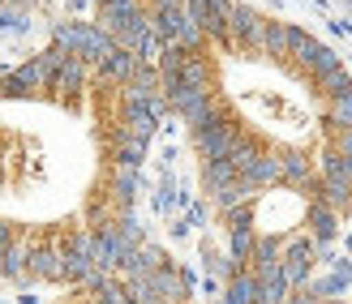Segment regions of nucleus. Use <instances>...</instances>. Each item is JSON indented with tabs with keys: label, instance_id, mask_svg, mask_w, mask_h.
Returning a JSON list of instances; mask_svg holds the SVG:
<instances>
[{
	"label": "nucleus",
	"instance_id": "obj_21",
	"mask_svg": "<svg viewBox=\"0 0 352 304\" xmlns=\"http://www.w3.org/2000/svg\"><path fill=\"white\" fill-rule=\"evenodd\" d=\"M236 180V167H232V159H210V163H202V189H206V198L215 189L223 185H232Z\"/></svg>",
	"mask_w": 352,
	"mask_h": 304
},
{
	"label": "nucleus",
	"instance_id": "obj_19",
	"mask_svg": "<svg viewBox=\"0 0 352 304\" xmlns=\"http://www.w3.org/2000/svg\"><path fill=\"white\" fill-rule=\"evenodd\" d=\"M223 300L228 304H258V279L250 270H236L223 288Z\"/></svg>",
	"mask_w": 352,
	"mask_h": 304
},
{
	"label": "nucleus",
	"instance_id": "obj_35",
	"mask_svg": "<svg viewBox=\"0 0 352 304\" xmlns=\"http://www.w3.org/2000/svg\"><path fill=\"white\" fill-rule=\"evenodd\" d=\"M348 257H352V231H348Z\"/></svg>",
	"mask_w": 352,
	"mask_h": 304
},
{
	"label": "nucleus",
	"instance_id": "obj_17",
	"mask_svg": "<svg viewBox=\"0 0 352 304\" xmlns=\"http://www.w3.org/2000/svg\"><path fill=\"white\" fill-rule=\"evenodd\" d=\"M151 283H155V296H160V300H189V296H193V292L185 288L181 270H176L172 261H164L160 270H151Z\"/></svg>",
	"mask_w": 352,
	"mask_h": 304
},
{
	"label": "nucleus",
	"instance_id": "obj_34",
	"mask_svg": "<svg viewBox=\"0 0 352 304\" xmlns=\"http://www.w3.org/2000/svg\"><path fill=\"white\" fill-rule=\"evenodd\" d=\"M322 304H352V300H344V296H340V300H322Z\"/></svg>",
	"mask_w": 352,
	"mask_h": 304
},
{
	"label": "nucleus",
	"instance_id": "obj_20",
	"mask_svg": "<svg viewBox=\"0 0 352 304\" xmlns=\"http://www.w3.org/2000/svg\"><path fill=\"white\" fill-rule=\"evenodd\" d=\"M309 82H314V91H318V95H327V99H336V95H348V91H352V73H348L344 65L327 69V73L309 78Z\"/></svg>",
	"mask_w": 352,
	"mask_h": 304
},
{
	"label": "nucleus",
	"instance_id": "obj_30",
	"mask_svg": "<svg viewBox=\"0 0 352 304\" xmlns=\"http://www.w3.org/2000/svg\"><path fill=\"white\" fill-rule=\"evenodd\" d=\"M284 304H322V300H318V296H314V292H309V288H292V292H288V300H284Z\"/></svg>",
	"mask_w": 352,
	"mask_h": 304
},
{
	"label": "nucleus",
	"instance_id": "obj_6",
	"mask_svg": "<svg viewBox=\"0 0 352 304\" xmlns=\"http://www.w3.org/2000/svg\"><path fill=\"white\" fill-rule=\"evenodd\" d=\"M314 180H318V172H314V159L305 150H279V185H288L309 198Z\"/></svg>",
	"mask_w": 352,
	"mask_h": 304
},
{
	"label": "nucleus",
	"instance_id": "obj_3",
	"mask_svg": "<svg viewBox=\"0 0 352 304\" xmlns=\"http://www.w3.org/2000/svg\"><path fill=\"white\" fill-rule=\"evenodd\" d=\"M262 34H267V17L250 5H232V17H228V47L258 51L262 56Z\"/></svg>",
	"mask_w": 352,
	"mask_h": 304
},
{
	"label": "nucleus",
	"instance_id": "obj_22",
	"mask_svg": "<svg viewBox=\"0 0 352 304\" xmlns=\"http://www.w3.org/2000/svg\"><path fill=\"white\" fill-rule=\"evenodd\" d=\"M327 133H336V129H352V91L348 95H336V99H327Z\"/></svg>",
	"mask_w": 352,
	"mask_h": 304
},
{
	"label": "nucleus",
	"instance_id": "obj_33",
	"mask_svg": "<svg viewBox=\"0 0 352 304\" xmlns=\"http://www.w3.org/2000/svg\"><path fill=\"white\" fill-rule=\"evenodd\" d=\"M91 5H95V0H69V13H86Z\"/></svg>",
	"mask_w": 352,
	"mask_h": 304
},
{
	"label": "nucleus",
	"instance_id": "obj_29",
	"mask_svg": "<svg viewBox=\"0 0 352 304\" xmlns=\"http://www.w3.org/2000/svg\"><path fill=\"white\" fill-rule=\"evenodd\" d=\"M327 270H336V274H344V279L352 283V257H340V253H331V261H327Z\"/></svg>",
	"mask_w": 352,
	"mask_h": 304
},
{
	"label": "nucleus",
	"instance_id": "obj_28",
	"mask_svg": "<svg viewBox=\"0 0 352 304\" xmlns=\"http://www.w3.org/2000/svg\"><path fill=\"white\" fill-rule=\"evenodd\" d=\"M327 146H336L344 159H352V129H336V133H327Z\"/></svg>",
	"mask_w": 352,
	"mask_h": 304
},
{
	"label": "nucleus",
	"instance_id": "obj_4",
	"mask_svg": "<svg viewBox=\"0 0 352 304\" xmlns=\"http://www.w3.org/2000/svg\"><path fill=\"white\" fill-rule=\"evenodd\" d=\"M30 279L34 283H65V244L60 236H34V248H30Z\"/></svg>",
	"mask_w": 352,
	"mask_h": 304
},
{
	"label": "nucleus",
	"instance_id": "obj_7",
	"mask_svg": "<svg viewBox=\"0 0 352 304\" xmlns=\"http://www.w3.org/2000/svg\"><path fill=\"white\" fill-rule=\"evenodd\" d=\"M30 248H34V236H26V231H17V236L9 240V248H0V279H9V283H34L30 279Z\"/></svg>",
	"mask_w": 352,
	"mask_h": 304
},
{
	"label": "nucleus",
	"instance_id": "obj_18",
	"mask_svg": "<svg viewBox=\"0 0 352 304\" xmlns=\"http://www.w3.org/2000/svg\"><path fill=\"white\" fill-rule=\"evenodd\" d=\"M254 244H258V227H228V257L236 261V270L250 266Z\"/></svg>",
	"mask_w": 352,
	"mask_h": 304
},
{
	"label": "nucleus",
	"instance_id": "obj_12",
	"mask_svg": "<svg viewBox=\"0 0 352 304\" xmlns=\"http://www.w3.org/2000/svg\"><path fill=\"white\" fill-rule=\"evenodd\" d=\"M138 65H142V60H138L133 51H125V47H112V51H108V60H103V65L95 69V73H99V82L125 86V82H129V78L138 73Z\"/></svg>",
	"mask_w": 352,
	"mask_h": 304
},
{
	"label": "nucleus",
	"instance_id": "obj_37",
	"mask_svg": "<svg viewBox=\"0 0 352 304\" xmlns=\"http://www.w3.org/2000/svg\"><path fill=\"white\" fill-rule=\"evenodd\" d=\"M219 304H228V300H219Z\"/></svg>",
	"mask_w": 352,
	"mask_h": 304
},
{
	"label": "nucleus",
	"instance_id": "obj_9",
	"mask_svg": "<svg viewBox=\"0 0 352 304\" xmlns=\"http://www.w3.org/2000/svg\"><path fill=\"white\" fill-rule=\"evenodd\" d=\"M258 198H262V189L250 185L245 176H236L232 185H223V189L210 193V206H215L219 214H228V210H236V206H245V202H258Z\"/></svg>",
	"mask_w": 352,
	"mask_h": 304
},
{
	"label": "nucleus",
	"instance_id": "obj_2",
	"mask_svg": "<svg viewBox=\"0 0 352 304\" xmlns=\"http://www.w3.org/2000/svg\"><path fill=\"white\" fill-rule=\"evenodd\" d=\"M279 274H284L288 288H305L314 279V240L309 236H284L279 248Z\"/></svg>",
	"mask_w": 352,
	"mask_h": 304
},
{
	"label": "nucleus",
	"instance_id": "obj_5",
	"mask_svg": "<svg viewBox=\"0 0 352 304\" xmlns=\"http://www.w3.org/2000/svg\"><path fill=\"white\" fill-rule=\"evenodd\" d=\"M91 73H95V69L86 65L82 56H74V51H69L65 65L56 69V78H52V95H60L65 103H78V99H82V91L91 86Z\"/></svg>",
	"mask_w": 352,
	"mask_h": 304
},
{
	"label": "nucleus",
	"instance_id": "obj_10",
	"mask_svg": "<svg viewBox=\"0 0 352 304\" xmlns=\"http://www.w3.org/2000/svg\"><path fill=\"white\" fill-rule=\"evenodd\" d=\"M116 124H120L125 133L142 137V141H151L155 133H160V120H155V116L146 112V103H120V116H116Z\"/></svg>",
	"mask_w": 352,
	"mask_h": 304
},
{
	"label": "nucleus",
	"instance_id": "obj_8",
	"mask_svg": "<svg viewBox=\"0 0 352 304\" xmlns=\"http://www.w3.org/2000/svg\"><path fill=\"white\" fill-rule=\"evenodd\" d=\"M305 227H309V240L314 244H331L340 236V214L331 210L322 198H314L309 193V202H305Z\"/></svg>",
	"mask_w": 352,
	"mask_h": 304
},
{
	"label": "nucleus",
	"instance_id": "obj_38",
	"mask_svg": "<svg viewBox=\"0 0 352 304\" xmlns=\"http://www.w3.org/2000/svg\"><path fill=\"white\" fill-rule=\"evenodd\" d=\"M129 304H138V300H129Z\"/></svg>",
	"mask_w": 352,
	"mask_h": 304
},
{
	"label": "nucleus",
	"instance_id": "obj_31",
	"mask_svg": "<svg viewBox=\"0 0 352 304\" xmlns=\"http://www.w3.org/2000/svg\"><path fill=\"white\" fill-rule=\"evenodd\" d=\"M17 236V223H9V219H0V248H9V240Z\"/></svg>",
	"mask_w": 352,
	"mask_h": 304
},
{
	"label": "nucleus",
	"instance_id": "obj_32",
	"mask_svg": "<svg viewBox=\"0 0 352 304\" xmlns=\"http://www.w3.org/2000/svg\"><path fill=\"white\" fill-rule=\"evenodd\" d=\"M331 30H336V34H344V39H348V34H352V22H344V17H331Z\"/></svg>",
	"mask_w": 352,
	"mask_h": 304
},
{
	"label": "nucleus",
	"instance_id": "obj_15",
	"mask_svg": "<svg viewBox=\"0 0 352 304\" xmlns=\"http://www.w3.org/2000/svg\"><path fill=\"white\" fill-rule=\"evenodd\" d=\"M241 176H245L250 185H258L262 193H267V189H279V150H262Z\"/></svg>",
	"mask_w": 352,
	"mask_h": 304
},
{
	"label": "nucleus",
	"instance_id": "obj_27",
	"mask_svg": "<svg viewBox=\"0 0 352 304\" xmlns=\"http://www.w3.org/2000/svg\"><path fill=\"white\" fill-rule=\"evenodd\" d=\"M336 65H344V60H340V51L322 43V51H318V60H314V69H309V78H318V73H327V69H336Z\"/></svg>",
	"mask_w": 352,
	"mask_h": 304
},
{
	"label": "nucleus",
	"instance_id": "obj_16",
	"mask_svg": "<svg viewBox=\"0 0 352 304\" xmlns=\"http://www.w3.org/2000/svg\"><path fill=\"white\" fill-rule=\"evenodd\" d=\"M288 47H292V22H275L267 17V34H262V56H271L279 65H288Z\"/></svg>",
	"mask_w": 352,
	"mask_h": 304
},
{
	"label": "nucleus",
	"instance_id": "obj_1",
	"mask_svg": "<svg viewBox=\"0 0 352 304\" xmlns=\"http://www.w3.org/2000/svg\"><path fill=\"white\" fill-rule=\"evenodd\" d=\"M236 137H241V124L228 112H219V116H210L206 124H198V129H189V146H193V154H198L202 163H210V159H228V154H232Z\"/></svg>",
	"mask_w": 352,
	"mask_h": 304
},
{
	"label": "nucleus",
	"instance_id": "obj_13",
	"mask_svg": "<svg viewBox=\"0 0 352 304\" xmlns=\"http://www.w3.org/2000/svg\"><path fill=\"white\" fill-rule=\"evenodd\" d=\"M314 198H322V202L344 219V214L352 210V185L340 180V176H318V180H314Z\"/></svg>",
	"mask_w": 352,
	"mask_h": 304
},
{
	"label": "nucleus",
	"instance_id": "obj_25",
	"mask_svg": "<svg viewBox=\"0 0 352 304\" xmlns=\"http://www.w3.org/2000/svg\"><path fill=\"white\" fill-rule=\"evenodd\" d=\"M65 56H69V51H65V47H56V43H47V47L39 51V56H34V65H39V69H43V73H47V78H56V69L65 65Z\"/></svg>",
	"mask_w": 352,
	"mask_h": 304
},
{
	"label": "nucleus",
	"instance_id": "obj_23",
	"mask_svg": "<svg viewBox=\"0 0 352 304\" xmlns=\"http://www.w3.org/2000/svg\"><path fill=\"white\" fill-rule=\"evenodd\" d=\"M305 288H309L314 296H318V300H340V296H344V292L352 288V283H348L344 274H336V270H327L322 279H309Z\"/></svg>",
	"mask_w": 352,
	"mask_h": 304
},
{
	"label": "nucleus",
	"instance_id": "obj_11",
	"mask_svg": "<svg viewBox=\"0 0 352 304\" xmlns=\"http://www.w3.org/2000/svg\"><path fill=\"white\" fill-rule=\"evenodd\" d=\"M318 51H322V43L314 39L309 30H301V26H292V47H288V65L296 69L301 78H309V69H314V60H318Z\"/></svg>",
	"mask_w": 352,
	"mask_h": 304
},
{
	"label": "nucleus",
	"instance_id": "obj_36",
	"mask_svg": "<svg viewBox=\"0 0 352 304\" xmlns=\"http://www.w3.org/2000/svg\"><path fill=\"white\" fill-rule=\"evenodd\" d=\"M95 5H108V0H95Z\"/></svg>",
	"mask_w": 352,
	"mask_h": 304
},
{
	"label": "nucleus",
	"instance_id": "obj_26",
	"mask_svg": "<svg viewBox=\"0 0 352 304\" xmlns=\"http://www.w3.org/2000/svg\"><path fill=\"white\" fill-rule=\"evenodd\" d=\"M0 30H17V34H26L30 30V17L22 9H13V5H0Z\"/></svg>",
	"mask_w": 352,
	"mask_h": 304
},
{
	"label": "nucleus",
	"instance_id": "obj_24",
	"mask_svg": "<svg viewBox=\"0 0 352 304\" xmlns=\"http://www.w3.org/2000/svg\"><path fill=\"white\" fill-rule=\"evenodd\" d=\"M288 283H284V274H275V279H262L258 283V304H284L288 300Z\"/></svg>",
	"mask_w": 352,
	"mask_h": 304
},
{
	"label": "nucleus",
	"instance_id": "obj_14",
	"mask_svg": "<svg viewBox=\"0 0 352 304\" xmlns=\"http://www.w3.org/2000/svg\"><path fill=\"white\" fill-rule=\"evenodd\" d=\"M181 82H185V86H198V91H215V65H210L206 47H202V51H189V56H185Z\"/></svg>",
	"mask_w": 352,
	"mask_h": 304
}]
</instances>
